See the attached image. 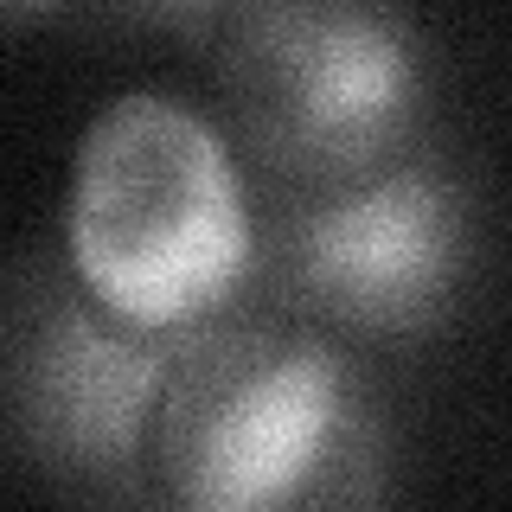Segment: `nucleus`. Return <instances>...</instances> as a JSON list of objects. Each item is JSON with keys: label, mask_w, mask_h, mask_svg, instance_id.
<instances>
[{"label": "nucleus", "mask_w": 512, "mask_h": 512, "mask_svg": "<svg viewBox=\"0 0 512 512\" xmlns=\"http://www.w3.org/2000/svg\"><path fill=\"white\" fill-rule=\"evenodd\" d=\"M116 7L128 13V20H141V26L173 32V39L212 45V39H218V26H224V13H231L237 0H116Z\"/></svg>", "instance_id": "6"}, {"label": "nucleus", "mask_w": 512, "mask_h": 512, "mask_svg": "<svg viewBox=\"0 0 512 512\" xmlns=\"http://www.w3.org/2000/svg\"><path fill=\"white\" fill-rule=\"evenodd\" d=\"M154 480L192 512L372 506L384 493V416L340 333L295 308H224L173 359Z\"/></svg>", "instance_id": "1"}, {"label": "nucleus", "mask_w": 512, "mask_h": 512, "mask_svg": "<svg viewBox=\"0 0 512 512\" xmlns=\"http://www.w3.org/2000/svg\"><path fill=\"white\" fill-rule=\"evenodd\" d=\"M474 269V192L436 154H410L340 192H276L256 218V276L269 301L340 340H429L461 314Z\"/></svg>", "instance_id": "4"}, {"label": "nucleus", "mask_w": 512, "mask_h": 512, "mask_svg": "<svg viewBox=\"0 0 512 512\" xmlns=\"http://www.w3.org/2000/svg\"><path fill=\"white\" fill-rule=\"evenodd\" d=\"M64 256L103 308L192 333L256 276V205L237 154L173 96H122L84 128Z\"/></svg>", "instance_id": "2"}, {"label": "nucleus", "mask_w": 512, "mask_h": 512, "mask_svg": "<svg viewBox=\"0 0 512 512\" xmlns=\"http://www.w3.org/2000/svg\"><path fill=\"white\" fill-rule=\"evenodd\" d=\"M186 333L141 327L84 288L71 263H20L7 288L13 442L71 493H148L154 416Z\"/></svg>", "instance_id": "5"}, {"label": "nucleus", "mask_w": 512, "mask_h": 512, "mask_svg": "<svg viewBox=\"0 0 512 512\" xmlns=\"http://www.w3.org/2000/svg\"><path fill=\"white\" fill-rule=\"evenodd\" d=\"M64 0H7V13L13 20H45V13H58Z\"/></svg>", "instance_id": "7"}, {"label": "nucleus", "mask_w": 512, "mask_h": 512, "mask_svg": "<svg viewBox=\"0 0 512 512\" xmlns=\"http://www.w3.org/2000/svg\"><path fill=\"white\" fill-rule=\"evenodd\" d=\"M212 58L237 148L276 192H340L423 154L429 45L397 0H237Z\"/></svg>", "instance_id": "3"}]
</instances>
